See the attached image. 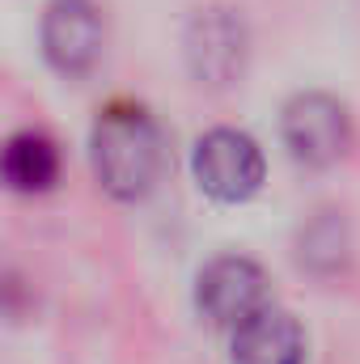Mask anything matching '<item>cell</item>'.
Wrapping results in <instances>:
<instances>
[{"label":"cell","mask_w":360,"mask_h":364,"mask_svg":"<svg viewBox=\"0 0 360 364\" xmlns=\"http://www.w3.org/2000/svg\"><path fill=\"white\" fill-rule=\"evenodd\" d=\"M90 157L102 191L123 203L144 199L170 166L166 136L140 102H110L97 114L90 136Z\"/></svg>","instance_id":"6da1fadb"},{"label":"cell","mask_w":360,"mask_h":364,"mask_svg":"<svg viewBox=\"0 0 360 364\" xmlns=\"http://www.w3.org/2000/svg\"><path fill=\"white\" fill-rule=\"evenodd\" d=\"M233 364H305V331L288 309L263 305L233 326Z\"/></svg>","instance_id":"52a82bcc"},{"label":"cell","mask_w":360,"mask_h":364,"mask_svg":"<svg viewBox=\"0 0 360 364\" xmlns=\"http://www.w3.org/2000/svg\"><path fill=\"white\" fill-rule=\"evenodd\" d=\"M191 170H195L199 191L212 195L216 203H246L263 186L268 161L255 136L238 127H212L208 136H199L191 153Z\"/></svg>","instance_id":"7a4b0ae2"},{"label":"cell","mask_w":360,"mask_h":364,"mask_svg":"<svg viewBox=\"0 0 360 364\" xmlns=\"http://www.w3.org/2000/svg\"><path fill=\"white\" fill-rule=\"evenodd\" d=\"M17 301H21V284L0 267V309H17Z\"/></svg>","instance_id":"9c48e42d"},{"label":"cell","mask_w":360,"mask_h":364,"mask_svg":"<svg viewBox=\"0 0 360 364\" xmlns=\"http://www.w3.org/2000/svg\"><path fill=\"white\" fill-rule=\"evenodd\" d=\"M195 305L212 326H242L250 314L271 305L268 272L246 255H221L195 279Z\"/></svg>","instance_id":"277c9868"},{"label":"cell","mask_w":360,"mask_h":364,"mask_svg":"<svg viewBox=\"0 0 360 364\" xmlns=\"http://www.w3.org/2000/svg\"><path fill=\"white\" fill-rule=\"evenodd\" d=\"M60 178V149L47 132H13L0 144V182L17 195H43Z\"/></svg>","instance_id":"ba28073f"},{"label":"cell","mask_w":360,"mask_h":364,"mask_svg":"<svg viewBox=\"0 0 360 364\" xmlns=\"http://www.w3.org/2000/svg\"><path fill=\"white\" fill-rule=\"evenodd\" d=\"M186 68L199 85H229L246 68V26L229 9H199L182 34Z\"/></svg>","instance_id":"5b68a950"},{"label":"cell","mask_w":360,"mask_h":364,"mask_svg":"<svg viewBox=\"0 0 360 364\" xmlns=\"http://www.w3.org/2000/svg\"><path fill=\"white\" fill-rule=\"evenodd\" d=\"M43 55L60 77H85L102 55V13L93 0H51L38 26Z\"/></svg>","instance_id":"8992f818"},{"label":"cell","mask_w":360,"mask_h":364,"mask_svg":"<svg viewBox=\"0 0 360 364\" xmlns=\"http://www.w3.org/2000/svg\"><path fill=\"white\" fill-rule=\"evenodd\" d=\"M280 136H284V149H288V157L297 166L322 170V166H335L348 153L352 119H348V106L339 97H331L322 90H309V93H297L284 106Z\"/></svg>","instance_id":"3957f363"}]
</instances>
